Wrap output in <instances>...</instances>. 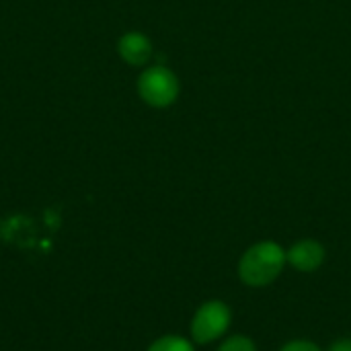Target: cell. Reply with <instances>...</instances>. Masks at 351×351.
Masks as SVG:
<instances>
[{
	"label": "cell",
	"mask_w": 351,
	"mask_h": 351,
	"mask_svg": "<svg viewBox=\"0 0 351 351\" xmlns=\"http://www.w3.org/2000/svg\"><path fill=\"white\" fill-rule=\"evenodd\" d=\"M286 251L276 241H261L249 247L239 261V278L245 286L265 288L274 284L286 267Z\"/></svg>",
	"instance_id": "obj_1"
},
{
	"label": "cell",
	"mask_w": 351,
	"mask_h": 351,
	"mask_svg": "<svg viewBox=\"0 0 351 351\" xmlns=\"http://www.w3.org/2000/svg\"><path fill=\"white\" fill-rule=\"evenodd\" d=\"M230 323H232V313L228 304L222 300H208L195 311L191 319V337L199 346L214 343L216 339L226 335Z\"/></svg>",
	"instance_id": "obj_2"
},
{
	"label": "cell",
	"mask_w": 351,
	"mask_h": 351,
	"mask_svg": "<svg viewBox=\"0 0 351 351\" xmlns=\"http://www.w3.org/2000/svg\"><path fill=\"white\" fill-rule=\"evenodd\" d=\"M138 93L144 103L150 107L162 109L177 101L179 97V80L165 66H150L138 78Z\"/></svg>",
	"instance_id": "obj_3"
},
{
	"label": "cell",
	"mask_w": 351,
	"mask_h": 351,
	"mask_svg": "<svg viewBox=\"0 0 351 351\" xmlns=\"http://www.w3.org/2000/svg\"><path fill=\"white\" fill-rule=\"evenodd\" d=\"M325 247L319 241L313 239H302L298 243H294L288 251H286V259L288 263L302 274H313L317 271L323 263H325Z\"/></svg>",
	"instance_id": "obj_4"
},
{
	"label": "cell",
	"mask_w": 351,
	"mask_h": 351,
	"mask_svg": "<svg viewBox=\"0 0 351 351\" xmlns=\"http://www.w3.org/2000/svg\"><path fill=\"white\" fill-rule=\"evenodd\" d=\"M119 56L132 66H144L152 58V43L146 35L138 31H130L119 39Z\"/></svg>",
	"instance_id": "obj_5"
},
{
	"label": "cell",
	"mask_w": 351,
	"mask_h": 351,
	"mask_svg": "<svg viewBox=\"0 0 351 351\" xmlns=\"http://www.w3.org/2000/svg\"><path fill=\"white\" fill-rule=\"evenodd\" d=\"M148 351H195L193 343L181 335H165L160 339H156Z\"/></svg>",
	"instance_id": "obj_6"
},
{
	"label": "cell",
	"mask_w": 351,
	"mask_h": 351,
	"mask_svg": "<svg viewBox=\"0 0 351 351\" xmlns=\"http://www.w3.org/2000/svg\"><path fill=\"white\" fill-rule=\"evenodd\" d=\"M218 351H257V346L247 335H232L220 343Z\"/></svg>",
	"instance_id": "obj_7"
},
{
	"label": "cell",
	"mask_w": 351,
	"mask_h": 351,
	"mask_svg": "<svg viewBox=\"0 0 351 351\" xmlns=\"http://www.w3.org/2000/svg\"><path fill=\"white\" fill-rule=\"evenodd\" d=\"M280 351H323L317 343L308 341V339H294L290 343H286Z\"/></svg>",
	"instance_id": "obj_8"
},
{
	"label": "cell",
	"mask_w": 351,
	"mask_h": 351,
	"mask_svg": "<svg viewBox=\"0 0 351 351\" xmlns=\"http://www.w3.org/2000/svg\"><path fill=\"white\" fill-rule=\"evenodd\" d=\"M329 351H351V337H343V339H337Z\"/></svg>",
	"instance_id": "obj_9"
}]
</instances>
